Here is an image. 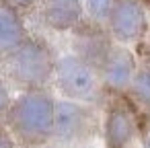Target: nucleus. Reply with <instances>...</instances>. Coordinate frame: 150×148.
Segmentation results:
<instances>
[{
    "instance_id": "423d86ee",
    "label": "nucleus",
    "mask_w": 150,
    "mask_h": 148,
    "mask_svg": "<svg viewBox=\"0 0 150 148\" xmlns=\"http://www.w3.org/2000/svg\"><path fill=\"white\" fill-rule=\"evenodd\" d=\"M74 31H76V56L82 58L84 62H88L99 72V66L103 64V60L107 58V54L113 47L107 29L91 23L86 27L78 25Z\"/></svg>"
},
{
    "instance_id": "f257e3e1",
    "label": "nucleus",
    "mask_w": 150,
    "mask_h": 148,
    "mask_svg": "<svg viewBox=\"0 0 150 148\" xmlns=\"http://www.w3.org/2000/svg\"><path fill=\"white\" fill-rule=\"evenodd\" d=\"M56 99L45 89L23 91L6 111L11 130L29 144H39L54 134Z\"/></svg>"
},
{
    "instance_id": "f03ea898",
    "label": "nucleus",
    "mask_w": 150,
    "mask_h": 148,
    "mask_svg": "<svg viewBox=\"0 0 150 148\" xmlns=\"http://www.w3.org/2000/svg\"><path fill=\"white\" fill-rule=\"evenodd\" d=\"M8 74L11 78L21 84L25 91L29 89H43L50 78H54L56 58L52 50L39 41L27 37L8 58Z\"/></svg>"
},
{
    "instance_id": "20e7f679",
    "label": "nucleus",
    "mask_w": 150,
    "mask_h": 148,
    "mask_svg": "<svg viewBox=\"0 0 150 148\" xmlns=\"http://www.w3.org/2000/svg\"><path fill=\"white\" fill-rule=\"evenodd\" d=\"M105 29L109 37L121 45L140 41L148 29L144 4L140 0H115Z\"/></svg>"
},
{
    "instance_id": "9d476101",
    "label": "nucleus",
    "mask_w": 150,
    "mask_h": 148,
    "mask_svg": "<svg viewBox=\"0 0 150 148\" xmlns=\"http://www.w3.org/2000/svg\"><path fill=\"white\" fill-rule=\"evenodd\" d=\"M136 134V119L129 109L117 105L111 107L105 119V140L107 148H125Z\"/></svg>"
},
{
    "instance_id": "39448f33",
    "label": "nucleus",
    "mask_w": 150,
    "mask_h": 148,
    "mask_svg": "<svg viewBox=\"0 0 150 148\" xmlns=\"http://www.w3.org/2000/svg\"><path fill=\"white\" fill-rule=\"evenodd\" d=\"M136 70L138 68L134 56L123 45H113L99 66V78L103 89H109L113 93H127Z\"/></svg>"
},
{
    "instance_id": "4468645a",
    "label": "nucleus",
    "mask_w": 150,
    "mask_h": 148,
    "mask_svg": "<svg viewBox=\"0 0 150 148\" xmlns=\"http://www.w3.org/2000/svg\"><path fill=\"white\" fill-rule=\"evenodd\" d=\"M2 2H6V4H11V6H15L19 11V8H27V6L35 4L37 0H2Z\"/></svg>"
},
{
    "instance_id": "9b49d317",
    "label": "nucleus",
    "mask_w": 150,
    "mask_h": 148,
    "mask_svg": "<svg viewBox=\"0 0 150 148\" xmlns=\"http://www.w3.org/2000/svg\"><path fill=\"white\" fill-rule=\"evenodd\" d=\"M127 93L132 95V99L136 103L150 107V68H138L136 70Z\"/></svg>"
},
{
    "instance_id": "7ed1b4c3",
    "label": "nucleus",
    "mask_w": 150,
    "mask_h": 148,
    "mask_svg": "<svg viewBox=\"0 0 150 148\" xmlns=\"http://www.w3.org/2000/svg\"><path fill=\"white\" fill-rule=\"evenodd\" d=\"M54 78L60 91L64 93V97L70 101L91 103V101H97L103 91L97 68H93L76 54H68L56 60Z\"/></svg>"
},
{
    "instance_id": "1a4fd4ad",
    "label": "nucleus",
    "mask_w": 150,
    "mask_h": 148,
    "mask_svg": "<svg viewBox=\"0 0 150 148\" xmlns=\"http://www.w3.org/2000/svg\"><path fill=\"white\" fill-rule=\"evenodd\" d=\"M27 37L29 35L19 11L0 0V58L6 60Z\"/></svg>"
},
{
    "instance_id": "6e6552de",
    "label": "nucleus",
    "mask_w": 150,
    "mask_h": 148,
    "mask_svg": "<svg viewBox=\"0 0 150 148\" xmlns=\"http://www.w3.org/2000/svg\"><path fill=\"white\" fill-rule=\"evenodd\" d=\"M82 15V0H41V19L54 31H74Z\"/></svg>"
},
{
    "instance_id": "0eeeda50",
    "label": "nucleus",
    "mask_w": 150,
    "mask_h": 148,
    "mask_svg": "<svg viewBox=\"0 0 150 148\" xmlns=\"http://www.w3.org/2000/svg\"><path fill=\"white\" fill-rule=\"evenodd\" d=\"M88 119H91L88 109L82 103L70 101V99L56 101V107H54V134L58 138H64V140L78 138L88 127Z\"/></svg>"
},
{
    "instance_id": "f8f14e48",
    "label": "nucleus",
    "mask_w": 150,
    "mask_h": 148,
    "mask_svg": "<svg viewBox=\"0 0 150 148\" xmlns=\"http://www.w3.org/2000/svg\"><path fill=\"white\" fill-rule=\"evenodd\" d=\"M113 4H115V0H84L82 11L86 13V17L91 19L93 25L105 27V23H107V19L111 15Z\"/></svg>"
},
{
    "instance_id": "2eb2a0df",
    "label": "nucleus",
    "mask_w": 150,
    "mask_h": 148,
    "mask_svg": "<svg viewBox=\"0 0 150 148\" xmlns=\"http://www.w3.org/2000/svg\"><path fill=\"white\" fill-rule=\"evenodd\" d=\"M0 148H13L11 138H8L6 134H2V132H0Z\"/></svg>"
},
{
    "instance_id": "ddd939ff",
    "label": "nucleus",
    "mask_w": 150,
    "mask_h": 148,
    "mask_svg": "<svg viewBox=\"0 0 150 148\" xmlns=\"http://www.w3.org/2000/svg\"><path fill=\"white\" fill-rule=\"evenodd\" d=\"M11 107V97H8V89H6V82L4 78L0 76V113H6Z\"/></svg>"
}]
</instances>
